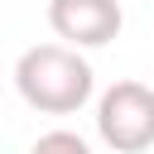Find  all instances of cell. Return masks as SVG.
<instances>
[{
    "label": "cell",
    "mask_w": 154,
    "mask_h": 154,
    "mask_svg": "<svg viewBox=\"0 0 154 154\" xmlns=\"http://www.w3.org/2000/svg\"><path fill=\"white\" fill-rule=\"evenodd\" d=\"M96 135L116 154L154 149V91L144 82H116L96 101Z\"/></svg>",
    "instance_id": "2"
},
{
    "label": "cell",
    "mask_w": 154,
    "mask_h": 154,
    "mask_svg": "<svg viewBox=\"0 0 154 154\" xmlns=\"http://www.w3.org/2000/svg\"><path fill=\"white\" fill-rule=\"evenodd\" d=\"M29 154H91V144H87L77 130H48V135L34 140Z\"/></svg>",
    "instance_id": "4"
},
{
    "label": "cell",
    "mask_w": 154,
    "mask_h": 154,
    "mask_svg": "<svg viewBox=\"0 0 154 154\" xmlns=\"http://www.w3.org/2000/svg\"><path fill=\"white\" fill-rule=\"evenodd\" d=\"M48 24L67 48H106L125 14L120 0H48Z\"/></svg>",
    "instance_id": "3"
},
{
    "label": "cell",
    "mask_w": 154,
    "mask_h": 154,
    "mask_svg": "<svg viewBox=\"0 0 154 154\" xmlns=\"http://www.w3.org/2000/svg\"><path fill=\"white\" fill-rule=\"evenodd\" d=\"M14 87L24 96V106L43 111V116H72L91 101V63L67 48V43H34L19 53L14 63Z\"/></svg>",
    "instance_id": "1"
}]
</instances>
